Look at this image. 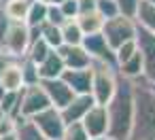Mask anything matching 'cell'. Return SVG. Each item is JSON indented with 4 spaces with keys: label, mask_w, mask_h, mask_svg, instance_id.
I'll list each match as a JSON object with an SVG mask.
<instances>
[{
    "label": "cell",
    "mask_w": 155,
    "mask_h": 140,
    "mask_svg": "<svg viewBox=\"0 0 155 140\" xmlns=\"http://www.w3.org/2000/svg\"><path fill=\"white\" fill-rule=\"evenodd\" d=\"M115 2H117V9H119V15H125L130 19L136 17V11H138L140 0H115Z\"/></svg>",
    "instance_id": "cell-31"
},
{
    "label": "cell",
    "mask_w": 155,
    "mask_h": 140,
    "mask_svg": "<svg viewBox=\"0 0 155 140\" xmlns=\"http://www.w3.org/2000/svg\"><path fill=\"white\" fill-rule=\"evenodd\" d=\"M151 2H153V5H155V0H151Z\"/></svg>",
    "instance_id": "cell-40"
},
{
    "label": "cell",
    "mask_w": 155,
    "mask_h": 140,
    "mask_svg": "<svg viewBox=\"0 0 155 140\" xmlns=\"http://www.w3.org/2000/svg\"><path fill=\"white\" fill-rule=\"evenodd\" d=\"M136 30H138L136 19H130L125 15H115L110 19H104V26H102V34H104L106 43L113 51L121 43L136 38Z\"/></svg>",
    "instance_id": "cell-4"
},
{
    "label": "cell",
    "mask_w": 155,
    "mask_h": 140,
    "mask_svg": "<svg viewBox=\"0 0 155 140\" xmlns=\"http://www.w3.org/2000/svg\"><path fill=\"white\" fill-rule=\"evenodd\" d=\"M60 28H62V38H64L66 45H70V47L81 45V41H83L85 34H83V30H81V26H79L77 17H72V19H64V24H62Z\"/></svg>",
    "instance_id": "cell-21"
},
{
    "label": "cell",
    "mask_w": 155,
    "mask_h": 140,
    "mask_svg": "<svg viewBox=\"0 0 155 140\" xmlns=\"http://www.w3.org/2000/svg\"><path fill=\"white\" fill-rule=\"evenodd\" d=\"M94 64L91 55L81 47V45H74L68 49V53L64 55V66L66 68H89Z\"/></svg>",
    "instance_id": "cell-17"
},
{
    "label": "cell",
    "mask_w": 155,
    "mask_h": 140,
    "mask_svg": "<svg viewBox=\"0 0 155 140\" xmlns=\"http://www.w3.org/2000/svg\"><path fill=\"white\" fill-rule=\"evenodd\" d=\"M0 9L11 21H26L30 0H0Z\"/></svg>",
    "instance_id": "cell-16"
},
{
    "label": "cell",
    "mask_w": 155,
    "mask_h": 140,
    "mask_svg": "<svg viewBox=\"0 0 155 140\" xmlns=\"http://www.w3.org/2000/svg\"><path fill=\"white\" fill-rule=\"evenodd\" d=\"M136 24L149 32H155V5L151 0H140L138 11H136Z\"/></svg>",
    "instance_id": "cell-18"
},
{
    "label": "cell",
    "mask_w": 155,
    "mask_h": 140,
    "mask_svg": "<svg viewBox=\"0 0 155 140\" xmlns=\"http://www.w3.org/2000/svg\"><path fill=\"white\" fill-rule=\"evenodd\" d=\"M41 2H47V5H49V2H51V0H41Z\"/></svg>",
    "instance_id": "cell-39"
},
{
    "label": "cell",
    "mask_w": 155,
    "mask_h": 140,
    "mask_svg": "<svg viewBox=\"0 0 155 140\" xmlns=\"http://www.w3.org/2000/svg\"><path fill=\"white\" fill-rule=\"evenodd\" d=\"M21 60V57H19ZM19 60H11L2 70H0V85L7 91H19L24 87V79H21V64Z\"/></svg>",
    "instance_id": "cell-14"
},
{
    "label": "cell",
    "mask_w": 155,
    "mask_h": 140,
    "mask_svg": "<svg viewBox=\"0 0 155 140\" xmlns=\"http://www.w3.org/2000/svg\"><path fill=\"white\" fill-rule=\"evenodd\" d=\"M11 60H15V57H11V55H9V53H7L2 47H0V70H2V68H5V66H7ZM17 60H19V57H17Z\"/></svg>",
    "instance_id": "cell-35"
},
{
    "label": "cell",
    "mask_w": 155,
    "mask_h": 140,
    "mask_svg": "<svg viewBox=\"0 0 155 140\" xmlns=\"http://www.w3.org/2000/svg\"><path fill=\"white\" fill-rule=\"evenodd\" d=\"M60 9H62L66 19H72V17L79 15V2H77V0H64V2L60 5Z\"/></svg>",
    "instance_id": "cell-33"
},
{
    "label": "cell",
    "mask_w": 155,
    "mask_h": 140,
    "mask_svg": "<svg viewBox=\"0 0 155 140\" xmlns=\"http://www.w3.org/2000/svg\"><path fill=\"white\" fill-rule=\"evenodd\" d=\"M117 72L121 77H125V79H138V77H142V55H140V51H136L130 60H125L123 64H119Z\"/></svg>",
    "instance_id": "cell-22"
},
{
    "label": "cell",
    "mask_w": 155,
    "mask_h": 140,
    "mask_svg": "<svg viewBox=\"0 0 155 140\" xmlns=\"http://www.w3.org/2000/svg\"><path fill=\"white\" fill-rule=\"evenodd\" d=\"M64 60L58 55V51L55 49H51L49 51V55L38 64V74H41V79H58L62 72H64Z\"/></svg>",
    "instance_id": "cell-15"
},
{
    "label": "cell",
    "mask_w": 155,
    "mask_h": 140,
    "mask_svg": "<svg viewBox=\"0 0 155 140\" xmlns=\"http://www.w3.org/2000/svg\"><path fill=\"white\" fill-rule=\"evenodd\" d=\"M106 115H108V129L106 136L113 140H127L132 129V117H134V83L132 79H125L119 74L117 89L113 98L106 102Z\"/></svg>",
    "instance_id": "cell-1"
},
{
    "label": "cell",
    "mask_w": 155,
    "mask_h": 140,
    "mask_svg": "<svg viewBox=\"0 0 155 140\" xmlns=\"http://www.w3.org/2000/svg\"><path fill=\"white\" fill-rule=\"evenodd\" d=\"M51 106V100L41 83L24 85L21 87V100H19V117H34L36 112Z\"/></svg>",
    "instance_id": "cell-6"
},
{
    "label": "cell",
    "mask_w": 155,
    "mask_h": 140,
    "mask_svg": "<svg viewBox=\"0 0 155 140\" xmlns=\"http://www.w3.org/2000/svg\"><path fill=\"white\" fill-rule=\"evenodd\" d=\"M21 64V79H24V85H34V83H41V74H38V64L32 62L30 57H21L19 60Z\"/></svg>",
    "instance_id": "cell-25"
},
{
    "label": "cell",
    "mask_w": 155,
    "mask_h": 140,
    "mask_svg": "<svg viewBox=\"0 0 155 140\" xmlns=\"http://www.w3.org/2000/svg\"><path fill=\"white\" fill-rule=\"evenodd\" d=\"M41 38H45L51 49H55V47H60V45L64 43V38H62V28L55 26V24H49V21L43 24V28H41Z\"/></svg>",
    "instance_id": "cell-26"
},
{
    "label": "cell",
    "mask_w": 155,
    "mask_h": 140,
    "mask_svg": "<svg viewBox=\"0 0 155 140\" xmlns=\"http://www.w3.org/2000/svg\"><path fill=\"white\" fill-rule=\"evenodd\" d=\"M134 83V117L127 140H155V85L142 77Z\"/></svg>",
    "instance_id": "cell-2"
},
{
    "label": "cell",
    "mask_w": 155,
    "mask_h": 140,
    "mask_svg": "<svg viewBox=\"0 0 155 140\" xmlns=\"http://www.w3.org/2000/svg\"><path fill=\"white\" fill-rule=\"evenodd\" d=\"M136 45L142 55V79L155 85V32H149L138 26Z\"/></svg>",
    "instance_id": "cell-7"
},
{
    "label": "cell",
    "mask_w": 155,
    "mask_h": 140,
    "mask_svg": "<svg viewBox=\"0 0 155 140\" xmlns=\"http://www.w3.org/2000/svg\"><path fill=\"white\" fill-rule=\"evenodd\" d=\"M51 2H53V5H62V2H64V0H51Z\"/></svg>",
    "instance_id": "cell-38"
},
{
    "label": "cell",
    "mask_w": 155,
    "mask_h": 140,
    "mask_svg": "<svg viewBox=\"0 0 155 140\" xmlns=\"http://www.w3.org/2000/svg\"><path fill=\"white\" fill-rule=\"evenodd\" d=\"M64 13H62V9H60V5H53V2H49L47 5V21L49 24H55V26H62L64 24Z\"/></svg>",
    "instance_id": "cell-32"
},
{
    "label": "cell",
    "mask_w": 155,
    "mask_h": 140,
    "mask_svg": "<svg viewBox=\"0 0 155 140\" xmlns=\"http://www.w3.org/2000/svg\"><path fill=\"white\" fill-rule=\"evenodd\" d=\"M77 2H79V13L94 11L96 9V0H77Z\"/></svg>",
    "instance_id": "cell-34"
},
{
    "label": "cell",
    "mask_w": 155,
    "mask_h": 140,
    "mask_svg": "<svg viewBox=\"0 0 155 140\" xmlns=\"http://www.w3.org/2000/svg\"><path fill=\"white\" fill-rule=\"evenodd\" d=\"M81 47L91 55L94 62H104V64L117 66V62H115V51L108 47V43H106V38H104L102 32L85 34L83 41H81Z\"/></svg>",
    "instance_id": "cell-9"
},
{
    "label": "cell",
    "mask_w": 155,
    "mask_h": 140,
    "mask_svg": "<svg viewBox=\"0 0 155 140\" xmlns=\"http://www.w3.org/2000/svg\"><path fill=\"white\" fill-rule=\"evenodd\" d=\"M117 81H119V72L117 66L104 64V62H94L91 64V96L96 104H104L113 98L115 89H117Z\"/></svg>",
    "instance_id": "cell-3"
},
{
    "label": "cell",
    "mask_w": 155,
    "mask_h": 140,
    "mask_svg": "<svg viewBox=\"0 0 155 140\" xmlns=\"http://www.w3.org/2000/svg\"><path fill=\"white\" fill-rule=\"evenodd\" d=\"M87 138H89V134L85 132V127H83L81 121L66 123L64 134H62V140H87Z\"/></svg>",
    "instance_id": "cell-28"
},
{
    "label": "cell",
    "mask_w": 155,
    "mask_h": 140,
    "mask_svg": "<svg viewBox=\"0 0 155 140\" xmlns=\"http://www.w3.org/2000/svg\"><path fill=\"white\" fill-rule=\"evenodd\" d=\"M96 11H98L104 19H110V17L119 15V9H117V2H115V0H96Z\"/></svg>",
    "instance_id": "cell-30"
},
{
    "label": "cell",
    "mask_w": 155,
    "mask_h": 140,
    "mask_svg": "<svg viewBox=\"0 0 155 140\" xmlns=\"http://www.w3.org/2000/svg\"><path fill=\"white\" fill-rule=\"evenodd\" d=\"M87 140H113V138H108V136L104 134V136H91V138H87Z\"/></svg>",
    "instance_id": "cell-36"
},
{
    "label": "cell",
    "mask_w": 155,
    "mask_h": 140,
    "mask_svg": "<svg viewBox=\"0 0 155 140\" xmlns=\"http://www.w3.org/2000/svg\"><path fill=\"white\" fill-rule=\"evenodd\" d=\"M49 51H51V47L47 45V41H45V38H36V41H32V43L28 45L26 57H30V60L36 62V64H41V62L49 55Z\"/></svg>",
    "instance_id": "cell-27"
},
{
    "label": "cell",
    "mask_w": 155,
    "mask_h": 140,
    "mask_svg": "<svg viewBox=\"0 0 155 140\" xmlns=\"http://www.w3.org/2000/svg\"><path fill=\"white\" fill-rule=\"evenodd\" d=\"M5 93H7V89H5V87H2V85H0V98H2V96H5Z\"/></svg>",
    "instance_id": "cell-37"
},
{
    "label": "cell",
    "mask_w": 155,
    "mask_h": 140,
    "mask_svg": "<svg viewBox=\"0 0 155 140\" xmlns=\"http://www.w3.org/2000/svg\"><path fill=\"white\" fill-rule=\"evenodd\" d=\"M19 100H21V89L19 91H7L0 98V110H2V115L17 119L19 117Z\"/></svg>",
    "instance_id": "cell-23"
},
{
    "label": "cell",
    "mask_w": 155,
    "mask_h": 140,
    "mask_svg": "<svg viewBox=\"0 0 155 140\" xmlns=\"http://www.w3.org/2000/svg\"><path fill=\"white\" fill-rule=\"evenodd\" d=\"M77 21L83 30V34H94V32H102V26H104V17L94 9V11H85V13H79L77 15Z\"/></svg>",
    "instance_id": "cell-19"
},
{
    "label": "cell",
    "mask_w": 155,
    "mask_h": 140,
    "mask_svg": "<svg viewBox=\"0 0 155 140\" xmlns=\"http://www.w3.org/2000/svg\"><path fill=\"white\" fill-rule=\"evenodd\" d=\"M138 51V45H136V38H132V41H125V43H121L117 49H115V62H117V66L119 64H123L125 60H130L134 53Z\"/></svg>",
    "instance_id": "cell-29"
},
{
    "label": "cell",
    "mask_w": 155,
    "mask_h": 140,
    "mask_svg": "<svg viewBox=\"0 0 155 140\" xmlns=\"http://www.w3.org/2000/svg\"><path fill=\"white\" fill-rule=\"evenodd\" d=\"M30 45V30L26 21H11L2 41H0V47H2L11 57H24Z\"/></svg>",
    "instance_id": "cell-5"
},
{
    "label": "cell",
    "mask_w": 155,
    "mask_h": 140,
    "mask_svg": "<svg viewBox=\"0 0 155 140\" xmlns=\"http://www.w3.org/2000/svg\"><path fill=\"white\" fill-rule=\"evenodd\" d=\"M94 96L91 93H77L64 108H60V115L64 119V123H74V121H81L83 115L94 106Z\"/></svg>",
    "instance_id": "cell-12"
},
{
    "label": "cell",
    "mask_w": 155,
    "mask_h": 140,
    "mask_svg": "<svg viewBox=\"0 0 155 140\" xmlns=\"http://www.w3.org/2000/svg\"><path fill=\"white\" fill-rule=\"evenodd\" d=\"M41 85L45 87V91H47V96L51 100V106H55V108H64L77 96L62 77H58V79H41Z\"/></svg>",
    "instance_id": "cell-10"
},
{
    "label": "cell",
    "mask_w": 155,
    "mask_h": 140,
    "mask_svg": "<svg viewBox=\"0 0 155 140\" xmlns=\"http://www.w3.org/2000/svg\"><path fill=\"white\" fill-rule=\"evenodd\" d=\"M47 21V2H41V0H32L28 15H26V24L28 26H43Z\"/></svg>",
    "instance_id": "cell-24"
},
{
    "label": "cell",
    "mask_w": 155,
    "mask_h": 140,
    "mask_svg": "<svg viewBox=\"0 0 155 140\" xmlns=\"http://www.w3.org/2000/svg\"><path fill=\"white\" fill-rule=\"evenodd\" d=\"M85 132L91 136H104L108 129V115H106V106L104 104H94L81 119Z\"/></svg>",
    "instance_id": "cell-11"
},
{
    "label": "cell",
    "mask_w": 155,
    "mask_h": 140,
    "mask_svg": "<svg viewBox=\"0 0 155 140\" xmlns=\"http://www.w3.org/2000/svg\"><path fill=\"white\" fill-rule=\"evenodd\" d=\"M17 140H47L41 129L32 123V119L28 117H17V129H15Z\"/></svg>",
    "instance_id": "cell-20"
},
{
    "label": "cell",
    "mask_w": 155,
    "mask_h": 140,
    "mask_svg": "<svg viewBox=\"0 0 155 140\" xmlns=\"http://www.w3.org/2000/svg\"><path fill=\"white\" fill-rule=\"evenodd\" d=\"M74 93H91V66L89 68H64L60 74Z\"/></svg>",
    "instance_id": "cell-13"
},
{
    "label": "cell",
    "mask_w": 155,
    "mask_h": 140,
    "mask_svg": "<svg viewBox=\"0 0 155 140\" xmlns=\"http://www.w3.org/2000/svg\"><path fill=\"white\" fill-rule=\"evenodd\" d=\"M30 119H32V123L41 129V134H43L47 140H62V134H64L66 123H64V119H62V115H60V108L49 106V108L36 112V115L30 117Z\"/></svg>",
    "instance_id": "cell-8"
}]
</instances>
